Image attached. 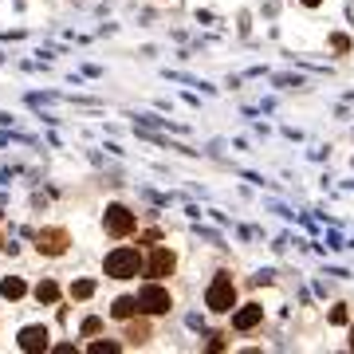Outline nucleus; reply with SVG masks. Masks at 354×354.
Returning a JSON list of instances; mask_svg holds the SVG:
<instances>
[{"label":"nucleus","mask_w":354,"mask_h":354,"mask_svg":"<svg viewBox=\"0 0 354 354\" xmlns=\"http://www.w3.org/2000/svg\"><path fill=\"white\" fill-rule=\"evenodd\" d=\"M134 225H138V221H134L130 209H122V205H111V209H106V232H111V236H130Z\"/></svg>","instance_id":"obj_4"},{"label":"nucleus","mask_w":354,"mask_h":354,"mask_svg":"<svg viewBox=\"0 0 354 354\" xmlns=\"http://www.w3.org/2000/svg\"><path fill=\"white\" fill-rule=\"evenodd\" d=\"M127 339L130 342H146V339H150V327H146V323H134V327L127 330Z\"/></svg>","instance_id":"obj_13"},{"label":"nucleus","mask_w":354,"mask_h":354,"mask_svg":"<svg viewBox=\"0 0 354 354\" xmlns=\"http://www.w3.org/2000/svg\"><path fill=\"white\" fill-rule=\"evenodd\" d=\"M39 252L64 256L67 252V232L64 228H48V232H39Z\"/></svg>","instance_id":"obj_6"},{"label":"nucleus","mask_w":354,"mask_h":354,"mask_svg":"<svg viewBox=\"0 0 354 354\" xmlns=\"http://www.w3.org/2000/svg\"><path fill=\"white\" fill-rule=\"evenodd\" d=\"M142 272V256L138 248H114L106 256V276L111 279H134Z\"/></svg>","instance_id":"obj_1"},{"label":"nucleus","mask_w":354,"mask_h":354,"mask_svg":"<svg viewBox=\"0 0 354 354\" xmlns=\"http://www.w3.org/2000/svg\"><path fill=\"white\" fill-rule=\"evenodd\" d=\"M111 315L114 319H134L138 315V295H122V299H114Z\"/></svg>","instance_id":"obj_9"},{"label":"nucleus","mask_w":354,"mask_h":354,"mask_svg":"<svg viewBox=\"0 0 354 354\" xmlns=\"http://www.w3.org/2000/svg\"><path fill=\"white\" fill-rule=\"evenodd\" d=\"M304 4H311V8H315V4H323V0H304Z\"/></svg>","instance_id":"obj_16"},{"label":"nucleus","mask_w":354,"mask_h":354,"mask_svg":"<svg viewBox=\"0 0 354 354\" xmlns=\"http://www.w3.org/2000/svg\"><path fill=\"white\" fill-rule=\"evenodd\" d=\"M122 346L118 342H91V354H118Z\"/></svg>","instance_id":"obj_14"},{"label":"nucleus","mask_w":354,"mask_h":354,"mask_svg":"<svg viewBox=\"0 0 354 354\" xmlns=\"http://www.w3.org/2000/svg\"><path fill=\"white\" fill-rule=\"evenodd\" d=\"M174 252H169V248H153V256H150V264H146V272H150L153 279H165L169 276V272H174Z\"/></svg>","instance_id":"obj_5"},{"label":"nucleus","mask_w":354,"mask_h":354,"mask_svg":"<svg viewBox=\"0 0 354 354\" xmlns=\"http://www.w3.org/2000/svg\"><path fill=\"white\" fill-rule=\"evenodd\" d=\"M169 307H174V299H169V291L162 283H146L138 291V311H146V315H165Z\"/></svg>","instance_id":"obj_3"},{"label":"nucleus","mask_w":354,"mask_h":354,"mask_svg":"<svg viewBox=\"0 0 354 354\" xmlns=\"http://www.w3.org/2000/svg\"><path fill=\"white\" fill-rule=\"evenodd\" d=\"M36 299H39V304H55V299H59V288H55L51 279H44V283L36 288Z\"/></svg>","instance_id":"obj_11"},{"label":"nucleus","mask_w":354,"mask_h":354,"mask_svg":"<svg viewBox=\"0 0 354 354\" xmlns=\"http://www.w3.org/2000/svg\"><path fill=\"white\" fill-rule=\"evenodd\" d=\"M71 295H75V299H91V295H95V279H79V283H71Z\"/></svg>","instance_id":"obj_12"},{"label":"nucleus","mask_w":354,"mask_h":354,"mask_svg":"<svg viewBox=\"0 0 354 354\" xmlns=\"http://www.w3.org/2000/svg\"><path fill=\"white\" fill-rule=\"evenodd\" d=\"M264 319V307H256V304H248V307H241L236 315H232V327L236 330H252L256 323Z\"/></svg>","instance_id":"obj_8"},{"label":"nucleus","mask_w":354,"mask_h":354,"mask_svg":"<svg viewBox=\"0 0 354 354\" xmlns=\"http://www.w3.org/2000/svg\"><path fill=\"white\" fill-rule=\"evenodd\" d=\"M99 330H102L99 319H87V323H83V335H99Z\"/></svg>","instance_id":"obj_15"},{"label":"nucleus","mask_w":354,"mask_h":354,"mask_svg":"<svg viewBox=\"0 0 354 354\" xmlns=\"http://www.w3.org/2000/svg\"><path fill=\"white\" fill-rule=\"evenodd\" d=\"M24 279H16V276H8L4 279V283H0V295H4V299H20V295H24Z\"/></svg>","instance_id":"obj_10"},{"label":"nucleus","mask_w":354,"mask_h":354,"mask_svg":"<svg viewBox=\"0 0 354 354\" xmlns=\"http://www.w3.org/2000/svg\"><path fill=\"white\" fill-rule=\"evenodd\" d=\"M351 351H354V330H351Z\"/></svg>","instance_id":"obj_17"},{"label":"nucleus","mask_w":354,"mask_h":354,"mask_svg":"<svg viewBox=\"0 0 354 354\" xmlns=\"http://www.w3.org/2000/svg\"><path fill=\"white\" fill-rule=\"evenodd\" d=\"M20 351H28V354L48 351V330L44 327H24L20 330Z\"/></svg>","instance_id":"obj_7"},{"label":"nucleus","mask_w":354,"mask_h":354,"mask_svg":"<svg viewBox=\"0 0 354 354\" xmlns=\"http://www.w3.org/2000/svg\"><path fill=\"white\" fill-rule=\"evenodd\" d=\"M205 304H209V311H216V315L232 311V307H236V288H232V276H216L213 283H209Z\"/></svg>","instance_id":"obj_2"}]
</instances>
